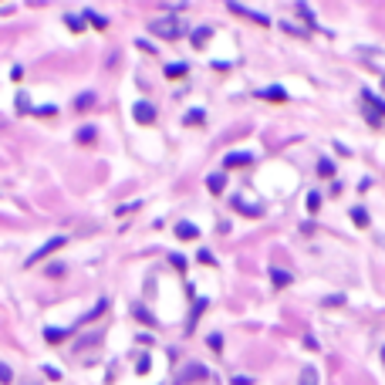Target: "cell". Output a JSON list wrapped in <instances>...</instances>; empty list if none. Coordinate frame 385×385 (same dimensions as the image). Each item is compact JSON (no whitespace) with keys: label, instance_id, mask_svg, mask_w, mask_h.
<instances>
[{"label":"cell","instance_id":"44dd1931","mask_svg":"<svg viewBox=\"0 0 385 385\" xmlns=\"http://www.w3.org/2000/svg\"><path fill=\"white\" fill-rule=\"evenodd\" d=\"M209 348H213V352H220V348H223V338H220V335H209Z\"/></svg>","mask_w":385,"mask_h":385},{"label":"cell","instance_id":"52a82bcc","mask_svg":"<svg viewBox=\"0 0 385 385\" xmlns=\"http://www.w3.org/2000/svg\"><path fill=\"white\" fill-rule=\"evenodd\" d=\"M176 237H179V240H192V237H200V230H196L192 223H179L176 226Z\"/></svg>","mask_w":385,"mask_h":385},{"label":"cell","instance_id":"3957f363","mask_svg":"<svg viewBox=\"0 0 385 385\" xmlns=\"http://www.w3.org/2000/svg\"><path fill=\"white\" fill-rule=\"evenodd\" d=\"M152 34H159V37H169V41H172V37L179 34V24H176V21H156V24H152Z\"/></svg>","mask_w":385,"mask_h":385},{"label":"cell","instance_id":"7a4b0ae2","mask_svg":"<svg viewBox=\"0 0 385 385\" xmlns=\"http://www.w3.org/2000/svg\"><path fill=\"white\" fill-rule=\"evenodd\" d=\"M132 115H136L139 125H152V122H156V108L149 102H139L136 108H132Z\"/></svg>","mask_w":385,"mask_h":385},{"label":"cell","instance_id":"7402d4cb","mask_svg":"<svg viewBox=\"0 0 385 385\" xmlns=\"http://www.w3.org/2000/svg\"><path fill=\"white\" fill-rule=\"evenodd\" d=\"M10 378H14V372H10V369H7V365H0V382L7 385V382H10Z\"/></svg>","mask_w":385,"mask_h":385},{"label":"cell","instance_id":"5bb4252c","mask_svg":"<svg viewBox=\"0 0 385 385\" xmlns=\"http://www.w3.org/2000/svg\"><path fill=\"white\" fill-rule=\"evenodd\" d=\"M183 74H186V64H166V78H183Z\"/></svg>","mask_w":385,"mask_h":385},{"label":"cell","instance_id":"8992f818","mask_svg":"<svg viewBox=\"0 0 385 385\" xmlns=\"http://www.w3.org/2000/svg\"><path fill=\"white\" fill-rule=\"evenodd\" d=\"M230 10H233V14H243V17H250V21H257V24H271V21H267L264 14H254V10H243L240 4H230Z\"/></svg>","mask_w":385,"mask_h":385},{"label":"cell","instance_id":"484cf974","mask_svg":"<svg viewBox=\"0 0 385 385\" xmlns=\"http://www.w3.org/2000/svg\"><path fill=\"white\" fill-rule=\"evenodd\" d=\"M365 119H369L372 125H382V119H378V112H372V108H369V112H365Z\"/></svg>","mask_w":385,"mask_h":385},{"label":"cell","instance_id":"4316f807","mask_svg":"<svg viewBox=\"0 0 385 385\" xmlns=\"http://www.w3.org/2000/svg\"><path fill=\"white\" fill-rule=\"evenodd\" d=\"M233 385H250V378H243V375H237V378H233Z\"/></svg>","mask_w":385,"mask_h":385},{"label":"cell","instance_id":"2e32d148","mask_svg":"<svg viewBox=\"0 0 385 385\" xmlns=\"http://www.w3.org/2000/svg\"><path fill=\"white\" fill-rule=\"evenodd\" d=\"M352 220H355L358 226H369V213H365L361 206H355V209H352Z\"/></svg>","mask_w":385,"mask_h":385},{"label":"cell","instance_id":"6da1fadb","mask_svg":"<svg viewBox=\"0 0 385 385\" xmlns=\"http://www.w3.org/2000/svg\"><path fill=\"white\" fill-rule=\"evenodd\" d=\"M64 240H68V237H51V240L44 243V247H37V250L31 254L27 267H31V264H37V260H44V257H48V254H54V250H61V247H64Z\"/></svg>","mask_w":385,"mask_h":385},{"label":"cell","instance_id":"ba28073f","mask_svg":"<svg viewBox=\"0 0 385 385\" xmlns=\"http://www.w3.org/2000/svg\"><path fill=\"white\" fill-rule=\"evenodd\" d=\"M260 98H267V102H287V91L284 88H267V91H260Z\"/></svg>","mask_w":385,"mask_h":385},{"label":"cell","instance_id":"8fae6325","mask_svg":"<svg viewBox=\"0 0 385 385\" xmlns=\"http://www.w3.org/2000/svg\"><path fill=\"white\" fill-rule=\"evenodd\" d=\"M91 105H95V95H91V91H85V95H78L74 108H78V112H85V108H91Z\"/></svg>","mask_w":385,"mask_h":385},{"label":"cell","instance_id":"ac0fdd59","mask_svg":"<svg viewBox=\"0 0 385 385\" xmlns=\"http://www.w3.org/2000/svg\"><path fill=\"white\" fill-rule=\"evenodd\" d=\"M64 335H68V331H54V328H48V331H44V338H48L51 345H57V341H61Z\"/></svg>","mask_w":385,"mask_h":385},{"label":"cell","instance_id":"83f0119b","mask_svg":"<svg viewBox=\"0 0 385 385\" xmlns=\"http://www.w3.org/2000/svg\"><path fill=\"white\" fill-rule=\"evenodd\" d=\"M382 85H385V78H382Z\"/></svg>","mask_w":385,"mask_h":385},{"label":"cell","instance_id":"e0dca14e","mask_svg":"<svg viewBox=\"0 0 385 385\" xmlns=\"http://www.w3.org/2000/svg\"><path fill=\"white\" fill-rule=\"evenodd\" d=\"M307 209H311V213H318V209H321V196H318V192H307Z\"/></svg>","mask_w":385,"mask_h":385},{"label":"cell","instance_id":"4fadbf2b","mask_svg":"<svg viewBox=\"0 0 385 385\" xmlns=\"http://www.w3.org/2000/svg\"><path fill=\"white\" fill-rule=\"evenodd\" d=\"M361 98H365V105H372V108H378V112L385 115V102H382V98H375L372 91H361Z\"/></svg>","mask_w":385,"mask_h":385},{"label":"cell","instance_id":"603a6c76","mask_svg":"<svg viewBox=\"0 0 385 385\" xmlns=\"http://www.w3.org/2000/svg\"><path fill=\"white\" fill-rule=\"evenodd\" d=\"M85 17H88L95 27H105V24H108V21H105V17H98V14H85Z\"/></svg>","mask_w":385,"mask_h":385},{"label":"cell","instance_id":"d4e9b609","mask_svg":"<svg viewBox=\"0 0 385 385\" xmlns=\"http://www.w3.org/2000/svg\"><path fill=\"white\" fill-rule=\"evenodd\" d=\"M136 314H139V318H142V321H145V324H152V314L145 311V307H136Z\"/></svg>","mask_w":385,"mask_h":385},{"label":"cell","instance_id":"30bf717a","mask_svg":"<svg viewBox=\"0 0 385 385\" xmlns=\"http://www.w3.org/2000/svg\"><path fill=\"white\" fill-rule=\"evenodd\" d=\"M209 34H213L209 27H200V31H192V44H196V48H203V44L209 41Z\"/></svg>","mask_w":385,"mask_h":385},{"label":"cell","instance_id":"9c48e42d","mask_svg":"<svg viewBox=\"0 0 385 385\" xmlns=\"http://www.w3.org/2000/svg\"><path fill=\"white\" fill-rule=\"evenodd\" d=\"M223 186H226V179L220 176V172H213V176L206 179V189H209V192H223Z\"/></svg>","mask_w":385,"mask_h":385},{"label":"cell","instance_id":"d6986e66","mask_svg":"<svg viewBox=\"0 0 385 385\" xmlns=\"http://www.w3.org/2000/svg\"><path fill=\"white\" fill-rule=\"evenodd\" d=\"M318 172H321V176H335V166H331L328 159H321L318 162Z\"/></svg>","mask_w":385,"mask_h":385},{"label":"cell","instance_id":"7c38bea8","mask_svg":"<svg viewBox=\"0 0 385 385\" xmlns=\"http://www.w3.org/2000/svg\"><path fill=\"white\" fill-rule=\"evenodd\" d=\"M271 281L277 284V287H287V284H291V274H287V271H271Z\"/></svg>","mask_w":385,"mask_h":385},{"label":"cell","instance_id":"ffe728a7","mask_svg":"<svg viewBox=\"0 0 385 385\" xmlns=\"http://www.w3.org/2000/svg\"><path fill=\"white\" fill-rule=\"evenodd\" d=\"M95 139V128H81L78 132V142H91Z\"/></svg>","mask_w":385,"mask_h":385},{"label":"cell","instance_id":"277c9868","mask_svg":"<svg viewBox=\"0 0 385 385\" xmlns=\"http://www.w3.org/2000/svg\"><path fill=\"white\" fill-rule=\"evenodd\" d=\"M223 166L226 169H240V166H250V152H230L223 159Z\"/></svg>","mask_w":385,"mask_h":385},{"label":"cell","instance_id":"cb8c5ba5","mask_svg":"<svg viewBox=\"0 0 385 385\" xmlns=\"http://www.w3.org/2000/svg\"><path fill=\"white\" fill-rule=\"evenodd\" d=\"M192 122L200 125V122H203V112H189V115H186V125H192Z\"/></svg>","mask_w":385,"mask_h":385},{"label":"cell","instance_id":"5b68a950","mask_svg":"<svg viewBox=\"0 0 385 385\" xmlns=\"http://www.w3.org/2000/svg\"><path fill=\"white\" fill-rule=\"evenodd\" d=\"M297 385H318V369L314 365H301V378Z\"/></svg>","mask_w":385,"mask_h":385},{"label":"cell","instance_id":"9a60e30c","mask_svg":"<svg viewBox=\"0 0 385 385\" xmlns=\"http://www.w3.org/2000/svg\"><path fill=\"white\" fill-rule=\"evenodd\" d=\"M233 206L240 209V213H247V217H260V209H257V206H250V203H243V200H237Z\"/></svg>","mask_w":385,"mask_h":385}]
</instances>
